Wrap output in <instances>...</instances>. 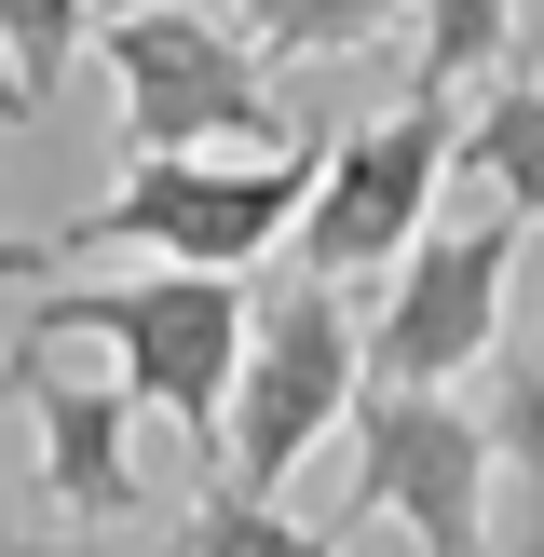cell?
<instances>
[{
	"instance_id": "obj_14",
	"label": "cell",
	"mask_w": 544,
	"mask_h": 557,
	"mask_svg": "<svg viewBox=\"0 0 544 557\" xmlns=\"http://www.w3.org/2000/svg\"><path fill=\"white\" fill-rule=\"evenodd\" d=\"M490 462L544 504V354H504V395H490Z\"/></svg>"
},
{
	"instance_id": "obj_17",
	"label": "cell",
	"mask_w": 544,
	"mask_h": 557,
	"mask_svg": "<svg viewBox=\"0 0 544 557\" xmlns=\"http://www.w3.org/2000/svg\"><path fill=\"white\" fill-rule=\"evenodd\" d=\"M0 123H27V82H14V69H0Z\"/></svg>"
},
{
	"instance_id": "obj_15",
	"label": "cell",
	"mask_w": 544,
	"mask_h": 557,
	"mask_svg": "<svg viewBox=\"0 0 544 557\" xmlns=\"http://www.w3.org/2000/svg\"><path fill=\"white\" fill-rule=\"evenodd\" d=\"M0 557H96V531H69V517H0Z\"/></svg>"
},
{
	"instance_id": "obj_2",
	"label": "cell",
	"mask_w": 544,
	"mask_h": 557,
	"mask_svg": "<svg viewBox=\"0 0 544 557\" xmlns=\"http://www.w3.org/2000/svg\"><path fill=\"white\" fill-rule=\"evenodd\" d=\"M354 395H368V341H354L341 286L286 272L272 299H245V368H232V408H218V476L286 490L354 422Z\"/></svg>"
},
{
	"instance_id": "obj_12",
	"label": "cell",
	"mask_w": 544,
	"mask_h": 557,
	"mask_svg": "<svg viewBox=\"0 0 544 557\" xmlns=\"http://www.w3.org/2000/svg\"><path fill=\"white\" fill-rule=\"evenodd\" d=\"M408 14H422V54H408V69H422L435 96H462V82H490L517 54V0H408Z\"/></svg>"
},
{
	"instance_id": "obj_9",
	"label": "cell",
	"mask_w": 544,
	"mask_h": 557,
	"mask_svg": "<svg viewBox=\"0 0 544 557\" xmlns=\"http://www.w3.org/2000/svg\"><path fill=\"white\" fill-rule=\"evenodd\" d=\"M449 190H477V205H504V218H544V82L531 69H490V96L462 109Z\"/></svg>"
},
{
	"instance_id": "obj_10",
	"label": "cell",
	"mask_w": 544,
	"mask_h": 557,
	"mask_svg": "<svg viewBox=\"0 0 544 557\" xmlns=\"http://www.w3.org/2000/svg\"><path fill=\"white\" fill-rule=\"evenodd\" d=\"M177 557H341V531H313V517H286L272 490H245V476H205V504H190Z\"/></svg>"
},
{
	"instance_id": "obj_5",
	"label": "cell",
	"mask_w": 544,
	"mask_h": 557,
	"mask_svg": "<svg viewBox=\"0 0 544 557\" xmlns=\"http://www.w3.org/2000/svg\"><path fill=\"white\" fill-rule=\"evenodd\" d=\"M504 286H517V218L449 190L422 218L395 272H381V326H368V381L381 395H449L462 368L504 354Z\"/></svg>"
},
{
	"instance_id": "obj_6",
	"label": "cell",
	"mask_w": 544,
	"mask_h": 557,
	"mask_svg": "<svg viewBox=\"0 0 544 557\" xmlns=\"http://www.w3.org/2000/svg\"><path fill=\"white\" fill-rule=\"evenodd\" d=\"M449 136H462V109L435 96H408V109H381V123H354L341 150L313 163V190H299V272L313 286H368V272H395L408 245H422V218L449 205Z\"/></svg>"
},
{
	"instance_id": "obj_3",
	"label": "cell",
	"mask_w": 544,
	"mask_h": 557,
	"mask_svg": "<svg viewBox=\"0 0 544 557\" xmlns=\"http://www.w3.org/2000/svg\"><path fill=\"white\" fill-rule=\"evenodd\" d=\"M41 341H109L123 354V395L163 408L177 435L218 449V408H232V368H245V286L232 272H123V286H54L27 299Z\"/></svg>"
},
{
	"instance_id": "obj_16",
	"label": "cell",
	"mask_w": 544,
	"mask_h": 557,
	"mask_svg": "<svg viewBox=\"0 0 544 557\" xmlns=\"http://www.w3.org/2000/svg\"><path fill=\"white\" fill-rule=\"evenodd\" d=\"M54 259H69V245H14L0 232V286H27V272H54Z\"/></svg>"
},
{
	"instance_id": "obj_7",
	"label": "cell",
	"mask_w": 544,
	"mask_h": 557,
	"mask_svg": "<svg viewBox=\"0 0 544 557\" xmlns=\"http://www.w3.org/2000/svg\"><path fill=\"white\" fill-rule=\"evenodd\" d=\"M354 517H395L422 557L490 544V422L449 395H354Z\"/></svg>"
},
{
	"instance_id": "obj_1",
	"label": "cell",
	"mask_w": 544,
	"mask_h": 557,
	"mask_svg": "<svg viewBox=\"0 0 544 557\" xmlns=\"http://www.w3.org/2000/svg\"><path fill=\"white\" fill-rule=\"evenodd\" d=\"M299 190H313V136H286V150H136V177L69 232V259L136 245L163 272H245L299 232Z\"/></svg>"
},
{
	"instance_id": "obj_11",
	"label": "cell",
	"mask_w": 544,
	"mask_h": 557,
	"mask_svg": "<svg viewBox=\"0 0 544 557\" xmlns=\"http://www.w3.org/2000/svg\"><path fill=\"white\" fill-rule=\"evenodd\" d=\"M395 14L408 0H245V41L286 54V69H341V54H368Z\"/></svg>"
},
{
	"instance_id": "obj_8",
	"label": "cell",
	"mask_w": 544,
	"mask_h": 557,
	"mask_svg": "<svg viewBox=\"0 0 544 557\" xmlns=\"http://www.w3.org/2000/svg\"><path fill=\"white\" fill-rule=\"evenodd\" d=\"M0 395H14L27 435H41V490H54V517H69V531H123V517H136V395H123V381H69L41 326H14Z\"/></svg>"
},
{
	"instance_id": "obj_13",
	"label": "cell",
	"mask_w": 544,
	"mask_h": 557,
	"mask_svg": "<svg viewBox=\"0 0 544 557\" xmlns=\"http://www.w3.org/2000/svg\"><path fill=\"white\" fill-rule=\"evenodd\" d=\"M96 54V27H82V0H0V69L27 82V109L54 96V82Z\"/></svg>"
},
{
	"instance_id": "obj_4",
	"label": "cell",
	"mask_w": 544,
	"mask_h": 557,
	"mask_svg": "<svg viewBox=\"0 0 544 557\" xmlns=\"http://www.w3.org/2000/svg\"><path fill=\"white\" fill-rule=\"evenodd\" d=\"M96 69L123 96V136L136 150H286V109L259 82V41L218 27L205 0H123L96 27Z\"/></svg>"
}]
</instances>
